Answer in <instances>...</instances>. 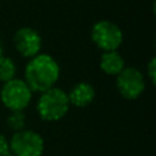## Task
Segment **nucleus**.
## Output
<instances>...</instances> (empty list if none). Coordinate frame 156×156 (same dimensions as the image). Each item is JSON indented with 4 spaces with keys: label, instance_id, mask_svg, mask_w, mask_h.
Listing matches in <instances>:
<instances>
[{
    "label": "nucleus",
    "instance_id": "nucleus-1",
    "mask_svg": "<svg viewBox=\"0 0 156 156\" xmlns=\"http://www.w3.org/2000/svg\"><path fill=\"white\" fill-rule=\"evenodd\" d=\"M60 76L58 62L47 54H38L29 60L25 67V82L32 92H43L54 88Z\"/></svg>",
    "mask_w": 156,
    "mask_h": 156
},
{
    "label": "nucleus",
    "instance_id": "nucleus-2",
    "mask_svg": "<svg viewBox=\"0 0 156 156\" xmlns=\"http://www.w3.org/2000/svg\"><path fill=\"white\" fill-rule=\"evenodd\" d=\"M70 108L69 96L63 89L54 88L43 92L37 101V112L45 122H55L62 119Z\"/></svg>",
    "mask_w": 156,
    "mask_h": 156
},
{
    "label": "nucleus",
    "instance_id": "nucleus-3",
    "mask_svg": "<svg viewBox=\"0 0 156 156\" xmlns=\"http://www.w3.org/2000/svg\"><path fill=\"white\" fill-rule=\"evenodd\" d=\"M33 92L23 80L14 78L4 82L0 90V99L10 111H23L32 101Z\"/></svg>",
    "mask_w": 156,
    "mask_h": 156
},
{
    "label": "nucleus",
    "instance_id": "nucleus-4",
    "mask_svg": "<svg viewBox=\"0 0 156 156\" xmlns=\"http://www.w3.org/2000/svg\"><path fill=\"white\" fill-rule=\"evenodd\" d=\"M90 37L92 41L104 52L116 51L122 45L123 33L116 23L103 19L93 25Z\"/></svg>",
    "mask_w": 156,
    "mask_h": 156
},
{
    "label": "nucleus",
    "instance_id": "nucleus-5",
    "mask_svg": "<svg viewBox=\"0 0 156 156\" xmlns=\"http://www.w3.org/2000/svg\"><path fill=\"white\" fill-rule=\"evenodd\" d=\"M10 151L15 156H41L44 152V140L33 130H19L11 137Z\"/></svg>",
    "mask_w": 156,
    "mask_h": 156
},
{
    "label": "nucleus",
    "instance_id": "nucleus-6",
    "mask_svg": "<svg viewBox=\"0 0 156 156\" xmlns=\"http://www.w3.org/2000/svg\"><path fill=\"white\" fill-rule=\"evenodd\" d=\"M116 89L127 100H136L145 90V80L138 69L125 67L116 76Z\"/></svg>",
    "mask_w": 156,
    "mask_h": 156
},
{
    "label": "nucleus",
    "instance_id": "nucleus-7",
    "mask_svg": "<svg viewBox=\"0 0 156 156\" xmlns=\"http://www.w3.org/2000/svg\"><path fill=\"white\" fill-rule=\"evenodd\" d=\"M41 36L37 30L32 27H21L14 34V45L18 54L23 58L32 59L33 56L40 54L41 49Z\"/></svg>",
    "mask_w": 156,
    "mask_h": 156
},
{
    "label": "nucleus",
    "instance_id": "nucleus-8",
    "mask_svg": "<svg viewBox=\"0 0 156 156\" xmlns=\"http://www.w3.org/2000/svg\"><path fill=\"white\" fill-rule=\"evenodd\" d=\"M69 101L70 104H73L74 107H86L94 100L96 92L94 88L88 82H80L77 85H74L71 88V90L67 93Z\"/></svg>",
    "mask_w": 156,
    "mask_h": 156
},
{
    "label": "nucleus",
    "instance_id": "nucleus-9",
    "mask_svg": "<svg viewBox=\"0 0 156 156\" xmlns=\"http://www.w3.org/2000/svg\"><path fill=\"white\" fill-rule=\"evenodd\" d=\"M100 69L108 76H118L125 69V60L118 51H107L101 55Z\"/></svg>",
    "mask_w": 156,
    "mask_h": 156
},
{
    "label": "nucleus",
    "instance_id": "nucleus-10",
    "mask_svg": "<svg viewBox=\"0 0 156 156\" xmlns=\"http://www.w3.org/2000/svg\"><path fill=\"white\" fill-rule=\"evenodd\" d=\"M16 74V66L11 58L2 56L0 58V82H8L14 80Z\"/></svg>",
    "mask_w": 156,
    "mask_h": 156
},
{
    "label": "nucleus",
    "instance_id": "nucleus-11",
    "mask_svg": "<svg viewBox=\"0 0 156 156\" xmlns=\"http://www.w3.org/2000/svg\"><path fill=\"white\" fill-rule=\"evenodd\" d=\"M25 123H26V115L23 111H11L10 115L7 116V126L14 133L23 130Z\"/></svg>",
    "mask_w": 156,
    "mask_h": 156
},
{
    "label": "nucleus",
    "instance_id": "nucleus-12",
    "mask_svg": "<svg viewBox=\"0 0 156 156\" xmlns=\"http://www.w3.org/2000/svg\"><path fill=\"white\" fill-rule=\"evenodd\" d=\"M10 152V141L5 138V136L0 134V156H5Z\"/></svg>",
    "mask_w": 156,
    "mask_h": 156
},
{
    "label": "nucleus",
    "instance_id": "nucleus-13",
    "mask_svg": "<svg viewBox=\"0 0 156 156\" xmlns=\"http://www.w3.org/2000/svg\"><path fill=\"white\" fill-rule=\"evenodd\" d=\"M155 70H156V59L152 58L148 63V77H149V80H151L152 83H155V77H156Z\"/></svg>",
    "mask_w": 156,
    "mask_h": 156
},
{
    "label": "nucleus",
    "instance_id": "nucleus-14",
    "mask_svg": "<svg viewBox=\"0 0 156 156\" xmlns=\"http://www.w3.org/2000/svg\"><path fill=\"white\" fill-rule=\"evenodd\" d=\"M3 56V49H2V43H0V58Z\"/></svg>",
    "mask_w": 156,
    "mask_h": 156
},
{
    "label": "nucleus",
    "instance_id": "nucleus-15",
    "mask_svg": "<svg viewBox=\"0 0 156 156\" xmlns=\"http://www.w3.org/2000/svg\"><path fill=\"white\" fill-rule=\"evenodd\" d=\"M5 156H15V155H14V154H12V152H11V151H10V152H8V154H7V155H5Z\"/></svg>",
    "mask_w": 156,
    "mask_h": 156
}]
</instances>
